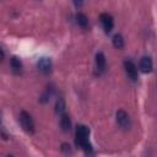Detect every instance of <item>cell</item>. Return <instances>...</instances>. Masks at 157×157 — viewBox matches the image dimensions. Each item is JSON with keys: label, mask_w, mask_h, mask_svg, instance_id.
Wrapping results in <instances>:
<instances>
[{"label": "cell", "mask_w": 157, "mask_h": 157, "mask_svg": "<svg viewBox=\"0 0 157 157\" xmlns=\"http://www.w3.org/2000/svg\"><path fill=\"white\" fill-rule=\"evenodd\" d=\"M90 136V129L86 125H77L76 128V145L83 150L86 153H91L92 152V145L90 144L88 140Z\"/></svg>", "instance_id": "1"}, {"label": "cell", "mask_w": 157, "mask_h": 157, "mask_svg": "<svg viewBox=\"0 0 157 157\" xmlns=\"http://www.w3.org/2000/svg\"><path fill=\"white\" fill-rule=\"evenodd\" d=\"M20 123H21L22 129L27 134H34V131H36L34 121H33V119H32L29 113H27L26 110H22L20 113Z\"/></svg>", "instance_id": "2"}, {"label": "cell", "mask_w": 157, "mask_h": 157, "mask_svg": "<svg viewBox=\"0 0 157 157\" xmlns=\"http://www.w3.org/2000/svg\"><path fill=\"white\" fill-rule=\"evenodd\" d=\"M115 118H117V123H118V125H119L120 128H123V129H129V128L131 126L130 117H129V114H128L125 110L119 109V110L117 112V114H115Z\"/></svg>", "instance_id": "3"}, {"label": "cell", "mask_w": 157, "mask_h": 157, "mask_svg": "<svg viewBox=\"0 0 157 157\" xmlns=\"http://www.w3.org/2000/svg\"><path fill=\"white\" fill-rule=\"evenodd\" d=\"M99 21H101V23L103 26L104 32L108 33V32H110L113 29V27H114V20H113L112 15H109L108 12H102L99 15Z\"/></svg>", "instance_id": "4"}, {"label": "cell", "mask_w": 157, "mask_h": 157, "mask_svg": "<svg viewBox=\"0 0 157 157\" xmlns=\"http://www.w3.org/2000/svg\"><path fill=\"white\" fill-rule=\"evenodd\" d=\"M124 70H125V74L128 75V77L132 81H136L137 80V67L136 65L134 64V61L131 60H125L124 61Z\"/></svg>", "instance_id": "5"}, {"label": "cell", "mask_w": 157, "mask_h": 157, "mask_svg": "<svg viewBox=\"0 0 157 157\" xmlns=\"http://www.w3.org/2000/svg\"><path fill=\"white\" fill-rule=\"evenodd\" d=\"M94 64H96V70H97V74L98 75L102 74V72H104L105 66H107V60H105V55L102 52H98L96 54Z\"/></svg>", "instance_id": "6"}, {"label": "cell", "mask_w": 157, "mask_h": 157, "mask_svg": "<svg viewBox=\"0 0 157 157\" xmlns=\"http://www.w3.org/2000/svg\"><path fill=\"white\" fill-rule=\"evenodd\" d=\"M37 67L42 74L48 75L52 71V60L49 58H40L37 61Z\"/></svg>", "instance_id": "7"}, {"label": "cell", "mask_w": 157, "mask_h": 157, "mask_svg": "<svg viewBox=\"0 0 157 157\" xmlns=\"http://www.w3.org/2000/svg\"><path fill=\"white\" fill-rule=\"evenodd\" d=\"M152 67H153V63H152L151 56H142L140 60V70L147 74L152 71Z\"/></svg>", "instance_id": "8"}, {"label": "cell", "mask_w": 157, "mask_h": 157, "mask_svg": "<svg viewBox=\"0 0 157 157\" xmlns=\"http://www.w3.org/2000/svg\"><path fill=\"white\" fill-rule=\"evenodd\" d=\"M60 125H61V129L64 131H70L71 129V120H70V117L66 114V113H63L60 114Z\"/></svg>", "instance_id": "9"}, {"label": "cell", "mask_w": 157, "mask_h": 157, "mask_svg": "<svg viewBox=\"0 0 157 157\" xmlns=\"http://www.w3.org/2000/svg\"><path fill=\"white\" fill-rule=\"evenodd\" d=\"M10 65H11V69H12V71L15 74H20L22 71V63H21V60L17 56H12L11 58Z\"/></svg>", "instance_id": "10"}, {"label": "cell", "mask_w": 157, "mask_h": 157, "mask_svg": "<svg viewBox=\"0 0 157 157\" xmlns=\"http://www.w3.org/2000/svg\"><path fill=\"white\" fill-rule=\"evenodd\" d=\"M76 22H77V25H78L80 27H82V28H86V27L88 26V18H87V16H86L85 13H82V12H77V13H76Z\"/></svg>", "instance_id": "11"}, {"label": "cell", "mask_w": 157, "mask_h": 157, "mask_svg": "<svg viewBox=\"0 0 157 157\" xmlns=\"http://www.w3.org/2000/svg\"><path fill=\"white\" fill-rule=\"evenodd\" d=\"M112 42H113V45H114L117 49H121V48L124 47V38H123V36L119 34V33H117V34L113 36Z\"/></svg>", "instance_id": "12"}, {"label": "cell", "mask_w": 157, "mask_h": 157, "mask_svg": "<svg viewBox=\"0 0 157 157\" xmlns=\"http://www.w3.org/2000/svg\"><path fill=\"white\" fill-rule=\"evenodd\" d=\"M55 110L58 114H63L65 113V101L63 98H59L56 101V104H55Z\"/></svg>", "instance_id": "13"}, {"label": "cell", "mask_w": 157, "mask_h": 157, "mask_svg": "<svg viewBox=\"0 0 157 157\" xmlns=\"http://www.w3.org/2000/svg\"><path fill=\"white\" fill-rule=\"evenodd\" d=\"M74 4L76 7H81L82 4H83V0H74Z\"/></svg>", "instance_id": "14"}, {"label": "cell", "mask_w": 157, "mask_h": 157, "mask_svg": "<svg viewBox=\"0 0 157 157\" xmlns=\"http://www.w3.org/2000/svg\"><path fill=\"white\" fill-rule=\"evenodd\" d=\"M4 56H5V54H4V50H2V48L0 47V60H2V59H4Z\"/></svg>", "instance_id": "15"}]
</instances>
